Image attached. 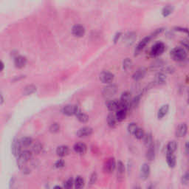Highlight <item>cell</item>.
Listing matches in <instances>:
<instances>
[{"mask_svg": "<svg viewBox=\"0 0 189 189\" xmlns=\"http://www.w3.org/2000/svg\"><path fill=\"white\" fill-rule=\"evenodd\" d=\"M32 157V152L29 151V150H24V151L22 152L20 155L17 157L16 164L19 169H20V170H22L24 168H25L26 164L29 162L30 160H31Z\"/></svg>", "mask_w": 189, "mask_h": 189, "instance_id": "6da1fadb", "label": "cell"}, {"mask_svg": "<svg viewBox=\"0 0 189 189\" xmlns=\"http://www.w3.org/2000/svg\"><path fill=\"white\" fill-rule=\"evenodd\" d=\"M170 55L174 61L182 62V61L185 60V58L187 57V53L183 47H174V49L171 50Z\"/></svg>", "mask_w": 189, "mask_h": 189, "instance_id": "7a4b0ae2", "label": "cell"}, {"mask_svg": "<svg viewBox=\"0 0 189 189\" xmlns=\"http://www.w3.org/2000/svg\"><path fill=\"white\" fill-rule=\"evenodd\" d=\"M118 92V87L115 84H109L103 90V97L106 100L112 99Z\"/></svg>", "mask_w": 189, "mask_h": 189, "instance_id": "3957f363", "label": "cell"}, {"mask_svg": "<svg viewBox=\"0 0 189 189\" xmlns=\"http://www.w3.org/2000/svg\"><path fill=\"white\" fill-rule=\"evenodd\" d=\"M81 111H80L79 106L75 104L66 105L62 109V113L66 116H73V115L76 116Z\"/></svg>", "mask_w": 189, "mask_h": 189, "instance_id": "277c9868", "label": "cell"}, {"mask_svg": "<svg viewBox=\"0 0 189 189\" xmlns=\"http://www.w3.org/2000/svg\"><path fill=\"white\" fill-rule=\"evenodd\" d=\"M166 50L165 45L162 42H157L153 45L150 51V55L152 57H157L160 56Z\"/></svg>", "mask_w": 189, "mask_h": 189, "instance_id": "5b68a950", "label": "cell"}, {"mask_svg": "<svg viewBox=\"0 0 189 189\" xmlns=\"http://www.w3.org/2000/svg\"><path fill=\"white\" fill-rule=\"evenodd\" d=\"M117 163L114 157H109L105 161L104 164V171L106 174H112L115 170Z\"/></svg>", "mask_w": 189, "mask_h": 189, "instance_id": "8992f818", "label": "cell"}, {"mask_svg": "<svg viewBox=\"0 0 189 189\" xmlns=\"http://www.w3.org/2000/svg\"><path fill=\"white\" fill-rule=\"evenodd\" d=\"M22 147L20 140L15 137L11 143V152L15 157H18L22 153Z\"/></svg>", "mask_w": 189, "mask_h": 189, "instance_id": "52a82bcc", "label": "cell"}, {"mask_svg": "<svg viewBox=\"0 0 189 189\" xmlns=\"http://www.w3.org/2000/svg\"><path fill=\"white\" fill-rule=\"evenodd\" d=\"M120 106H123V107L127 108L129 109V104H130L131 101H132V95L131 93L128 91H125L121 94L120 98Z\"/></svg>", "mask_w": 189, "mask_h": 189, "instance_id": "ba28073f", "label": "cell"}, {"mask_svg": "<svg viewBox=\"0 0 189 189\" xmlns=\"http://www.w3.org/2000/svg\"><path fill=\"white\" fill-rule=\"evenodd\" d=\"M188 132V126L185 123H181L177 127L175 131V136L177 137H184Z\"/></svg>", "mask_w": 189, "mask_h": 189, "instance_id": "9c48e42d", "label": "cell"}, {"mask_svg": "<svg viewBox=\"0 0 189 189\" xmlns=\"http://www.w3.org/2000/svg\"><path fill=\"white\" fill-rule=\"evenodd\" d=\"M114 78H115V76L110 72L104 71L100 75V80L103 84H110L111 83H112Z\"/></svg>", "mask_w": 189, "mask_h": 189, "instance_id": "30bf717a", "label": "cell"}, {"mask_svg": "<svg viewBox=\"0 0 189 189\" xmlns=\"http://www.w3.org/2000/svg\"><path fill=\"white\" fill-rule=\"evenodd\" d=\"M92 133H93V129L92 128L90 127H84L78 129L76 133V135L78 137L84 138L92 135Z\"/></svg>", "mask_w": 189, "mask_h": 189, "instance_id": "8fae6325", "label": "cell"}, {"mask_svg": "<svg viewBox=\"0 0 189 189\" xmlns=\"http://www.w3.org/2000/svg\"><path fill=\"white\" fill-rule=\"evenodd\" d=\"M106 105L109 112H116L117 110L119 109V107H120V101H118V100L115 99L106 100Z\"/></svg>", "mask_w": 189, "mask_h": 189, "instance_id": "7c38bea8", "label": "cell"}, {"mask_svg": "<svg viewBox=\"0 0 189 189\" xmlns=\"http://www.w3.org/2000/svg\"><path fill=\"white\" fill-rule=\"evenodd\" d=\"M152 37L151 36H146L143 39H142L141 41H140L139 44L137 45V46L136 47L135 50H134V55H139L140 52H141L142 50L144 49V47L148 45V43L149 42L150 40H151Z\"/></svg>", "mask_w": 189, "mask_h": 189, "instance_id": "4fadbf2b", "label": "cell"}, {"mask_svg": "<svg viewBox=\"0 0 189 189\" xmlns=\"http://www.w3.org/2000/svg\"><path fill=\"white\" fill-rule=\"evenodd\" d=\"M72 33L75 37H82L85 34L84 27L80 24H76V25L73 26V29H72Z\"/></svg>", "mask_w": 189, "mask_h": 189, "instance_id": "5bb4252c", "label": "cell"}, {"mask_svg": "<svg viewBox=\"0 0 189 189\" xmlns=\"http://www.w3.org/2000/svg\"><path fill=\"white\" fill-rule=\"evenodd\" d=\"M128 110L127 108L125 107H120L119 109L116 111V113H115V117H116L117 120L118 122H122L125 120L127 116V113H128Z\"/></svg>", "mask_w": 189, "mask_h": 189, "instance_id": "9a60e30c", "label": "cell"}, {"mask_svg": "<svg viewBox=\"0 0 189 189\" xmlns=\"http://www.w3.org/2000/svg\"><path fill=\"white\" fill-rule=\"evenodd\" d=\"M150 173H151V168L148 163H144L142 166L141 169V172H140V176L143 180H146L148 179L149 177Z\"/></svg>", "mask_w": 189, "mask_h": 189, "instance_id": "2e32d148", "label": "cell"}, {"mask_svg": "<svg viewBox=\"0 0 189 189\" xmlns=\"http://www.w3.org/2000/svg\"><path fill=\"white\" fill-rule=\"evenodd\" d=\"M73 150L76 153L78 154V155H84L87 152V146L85 143H81V142H78L76 143V144L73 146Z\"/></svg>", "mask_w": 189, "mask_h": 189, "instance_id": "e0dca14e", "label": "cell"}, {"mask_svg": "<svg viewBox=\"0 0 189 189\" xmlns=\"http://www.w3.org/2000/svg\"><path fill=\"white\" fill-rule=\"evenodd\" d=\"M117 176H118V179L119 180H122L123 178L124 174H125L126 168L124 166L123 162L122 161H118L117 162Z\"/></svg>", "mask_w": 189, "mask_h": 189, "instance_id": "ac0fdd59", "label": "cell"}, {"mask_svg": "<svg viewBox=\"0 0 189 189\" xmlns=\"http://www.w3.org/2000/svg\"><path fill=\"white\" fill-rule=\"evenodd\" d=\"M26 64H27V59L24 56L19 55V56L15 58L14 64L16 67L21 69V68H23L26 65Z\"/></svg>", "mask_w": 189, "mask_h": 189, "instance_id": "d6986e66", "label": "cell"}, {"mask_svg": "<svg viewBox=\"0 0 189 189\" xmlns=\"http://www.w3.org/2000/svg\"><path fill=\"white\" fill-rule=\"evenodd\" d=\"M146 73V70L143 67H141L139 68L134 74H133L132 78L135 80V81H138V80H141L142 78H144Z\"/></svg>", "mask_w": 189, "mask_h": 189, "instance_id": "ffe728a7", "label": "cell"}, {"mask_svg": "<svg viewBox=\"0 0 189 189\" xmlns=\"http://www.w3.org/2000/svg\"><path fill=\"white\" fill-rule=\"evenodd\" d=\"M166 162H167L169 167L171 168V169L175 167L177 163V160L174 153H166Z\"/></svg>", "mask_w": 189, "mask_h": 189, "instance_id": "44dd1931", "label": "cell"}, {"mask_svg": "<svg viewBox=\"0 0 189 189\" xmlns=\"http://www.w3.org/2000/svg\"><path fill=\"white\" fill-rule=\"evenodd\" d=\"M155 145L152 144V146L148 147L147 151L146 152V157L148 161H153L155 159Z\"/></svg>", "mask_w": 189, "mask_h": 189, "instance_id": "7402d4cb", "label": "cell"}, {"mask_svg": "<svg viewBox=\"0 0 189 189\" xmlns=\"http://www.w3.org/2000/svg\"><path fill=\"white\" fill-rule=\"evenodd\" d=\"M70 152V148L67 146H60L59 147H57L56 148V154L58 156L61 157H64L68 155Z\"/></svg>", "mask_w": 189, "mask_h": 189, "instance_id": "603a6c76", "label": "cell"}, {"mask_svg": "<svg viewBox=\"0 0 189 189\" xmlns=\"http://www.w3.org/2000/svg\"><path fill=\"white\" fill-rule=\"evenodd\" d=\"M169 104H164L162 105V106L159 109L158 112H157V118L159 120H161L167 115L168 112H169Z\"/></svg>", "mask_w": 189, "mask_h": 189, "instance_id": "cb8c5ba5", "label": "cell"}, {"mask_svg": "<svg viewBox=\"0 0 189 189\" xmlns=\"http://www.w3.org/2000/svg\"><path fill=\"white\" fill-rule=\"evenodd\" d=\"M177 143L176 141H171L166 146V153H174L177 148Z\"/></svg>", "mask_w": 189, "mask_h": 189, "instance_id": "d4e9b609", "label": "cell"}, {"mask_svg": "<svg viewBox=\"0 0 189 189\" xmlns=\"http://www.w3.org/2000/svg\"><path fill=\"white\" fill-rule=\"evenodd\" d=\"M106 121H107L108 126H109L110 128H114L116 126V122L118 121V120H117L115 115H114L112 112H110L109 115H107Z\"/></svg>", "mask_w": 189, "mask_h": 189, "instance_id": "484cf974", "label": "cell"}, {"mask_svg": "<svg viewBox=\"0 0 189 189\" xmlns=\"http://www.w3.org/2000/svg\"><path fill=\"white\" fill-rule=\"evenodd\" d=\"M36 90H37V87L35 85H27V87H25L24 88L23 94L25 96L30 95V94L35 93V92H36Z\"/></svg>", "mask_w": 189, "mask_h": 189, "instance_id": "4316f807", "label": "cell"}, {"mask_svg": "<svg viewBox=\"0 0 189 189\" xmlns=\"http://www.w3.org/2000/svg\"><path fill=\"white\" fill-rule=\"evenodd\" d=\"M143 143L146 146L147 148L149 147L150 146H152V144H154L153 142V137H152V133H146L145 134L144 137H143Z\"/></svg>", "mask_w": 189, "mask_h": 189, "instance_id": "83f0119b", "label": "cell"}, {"mask_svg": "<svg viewBox=\"0 0 189 189\" xmlns=\"http://www.w3.org/2000/svg\"><path fill=\"white\" fill-rule=\"evenodd\" d=\"M21 144L24 148H28L30 146H32L33 143V138L30 137H24L20 139Z\"/></svg>", "mask_w": 189, "mask_h": 189, "instance_id": "f1b7e54d", "label": "cell"}, {"mask_svg": "<svg viewBox=\"0 0 189 189\" xmlns=\"http://www.w3.org/2000/svg\"><path fill=\"white\" fill-rule=\"evenodd\" d=\"M136 38V35L134 33H129L126 35L124 42L127 45H132Z\"/></svg>", "mask_w": 189, "mask_h": 189, "instance_id": "f546056e", "label": "cell"}, {"mask_svg": "<svg viewBox=\"0 0 189 189\" xmlns=\"http://www.w3.org/2000/svg\"><path fill=\"white\" fill-rule=\"evenodd\" d=\"M166 76L163 73H157L155 75V83L157 84H162L166 82Z\"/></svg>", "mask_w": 189, "mask_h": 189, "instance_id": "4dcf8cb0", "label": "cell"}, {"mask_svg": "<svg viewBox=\"0 0 189 189\" xmlns=\"http://www.w3.org/2000/svg\"><path fill=\"white\" fill-rule=\"evenodd\" d=\"M84 184H85V182H84V178L82 177L81 176H77L76 179H75V182H74L75 188L77 189L82 188L84 186Z\"/></svg>", "mask_w": 189, "mask_h": 189, "instance_id": "1f68e13d", "label": "cell"}, {"mask_svg": "<svg viewBox=\"0 0 189 189\" xmlns=\"http://www.w3.org/2000/svg\"><path fill=\"white\" fill-rule=\"evenodd\" d=\"M141 95H137V96H135L134 98L132 99V101H131L130 104H129V110L135 109V108L137 107V106H138V104H139L140 101H141Z\"/></svg>", "mask_w": 189, "mask_h": 189, "instance_id": "d6a6232c", "label": "cell"}, {"mask_svg": "<svg viewBox=\"0 0 189 189\" xmlns=\"http://www.w3.org/2000/svg\"><path fill=\"white\" fill-rule=\"evenodd\" d=\"M76 118L80 123H86L89 121V116L83 112H79L76 115Z\"/></svg>", "mask_w": 189, "mask_h": 189, "instance_id": "836d02e7", "label": "cell"}, {"mask_svg": "<svg viewBox=\"0 0 189 189\" xmlns=\"http://www.w3.org/2000/svg\"><path fill=\"white\" fill-rule=\"evenodd\" d=\"M133 66V63L130 59H124L123 62V69L125 71H129L132 70Z\"/></svg>", "mask_w": 189, "mask_h": 189, "instance_id": "e575fe53", "label": "cell"}, {"mask_svg": "<svg viewBox=\"0 0 189 189\" xmlns=\"http://www.w3.org/2000/svg\"><path fill=\"white\" fill-rule=\"evenodd\" d=\"M42 144H41L40 142H36V143H35L34 144H33L32 152L34 154H36V155H38V154H40V152L42 151Z\"/></svg>", "mask_w": 189, "mask_h": 189, "instance_id": "d590c367", "label": "cell"}, {"mask_svg": "<svg viewBox=\"0 0 189 189\" xmlns=\"http://www.w3.org/2000/svg\"><path fill=\"white\" fill-rule=\"evenodd\" d=\"M173 10H174V8H173V6H171V5H166L165 8L162 9V14L163 16H165V17L169 16V15L172 13Z\"/></svg>", "mask_w": 189, "mask_h": 189, "instance_id": "8d00e7d4", "label": "cell"}, {"mask_svg": "<svg viewBox=\"0 0 189 189\" xmlns=\"http://www.w3.org/2000/svg\"><path fill=\"white\" fill-rule=\"evenodd\" d=\"M137 129L138 126L136 123H130L127 127L128 132H129L130 134H132V135H134V134L135 133L136 130H137Z\"/></svg>", "mask_w": 189, "mask_h": 189, "instance_id": "74e56055", "label": "cell"}, {"mask_svg": "<svg viewBox=\"0 0 189 189\" xmlns=\"http://www.w3.org/2000/svg\"><path fill=\"white\" fill-rule=\"evenodd\" d=\"M49 131L51 132L52 134H56V133L59 132L60 131V125L58 123H53L50 125V128H49Z\"/></svg>", "mask_w": 189, "mask_h": 189, "instance_id": "f35d334b", "label": "cell"}, {"mask_svg": "<svg viewBox=\"0 0 189 189\" xmlns=\"http://www.w3.org/2000/svg\"><path fill=\"white\" fill-rule=\"evenodd\" d=\"M144 135H145L144 130H143L142 128H140V127H138V129L136 130L135 133L134 134V136L135 137V138H137V140L143 139Z\"/></svg>", "mask_w": 189, "mask_h": 189, "instance_id": "ab89813d", "label": "cell"}, {"mask_svg": "<svg viewBox=\"0 0 189 189\" xmlns=\"http://www.w3.org/2000/svg\"><path fill=\"white\" fill-rule=\"evenodd\" d=\"M74 182L75 180H73V177H70L64 183V188L66 189H70L71 188H73V185H74Z\"/></svg>", "mask_w": 189, "mask_h": 189, "instance_id": "60d3db41", "label": "cell"}, {"mask_svg": "<svg viewBox=\"0 0 189 189\" xmlns=\"http://www.w3.org/2000/svg\"><path fill=\"white\" fill-rule=\"evenodd\" d=\"M182 184L184 185H187L189 184V171H186L184 174L183 175L181 179Z\"/></svg>", "mask_w": 189, "mask_h": 189, "instance_id": "b9f144b4", "label": "cell"}, {"mask_svg": "<svg viewBox=\"0 0 189 189\" xmlns=\"http://www.w3.org/2000/svg\"><path fill=\"white\" fill-rule=\"evenodd\" d=\"M97 180H98V174L95 172V171H94V172L91 174L89 183H90V185H94V183L97 182Z\"/></svg>", "mask_w": 189, "mask_h": 189, "instance_id": "7bdbcfd3", "label": "cell"}, {"mask_svg": "<svg viewBox=\"0 0 189 189\" xmlns=\"http://www.w3.org/2000/svg\"><path fill=\"white\" fill-rule=\"evenodd\" d=\"M64 165H65L64 160H63V159H59V160H57L56 162H55L54 166H55V168H56V169H61V168L64 167Z\"/></svg>", "mask_w": 189, "mask_h": 189, "instance_id": "ee69618b", "label": "cell"}, {"mask_svg": "<svg viewBox=\"0 0 189 189\" xmlns=\"http://www.w3.org/2000/svg\"><path fill=\"white\" fill-rule=\"evenodd\" d=\"M180 43H181V45H183V47H185V49H187V50H189V41H188V40H186V39H184V40H182V41H180Z\"/></svg>", "mask_w": 189, "mask_h": 189, "instance_id": "f6af8a7d", "label": "cell"}, {"mask_svg": "<svg viewBox=\"0 0 189 189\" xmlns=\"http://www.w3.org/2000/svg\"><path fill=\"white\" fill-rule=\"evenodd\" d=\"M121 33H118L115 36V38H114V41H115V43H116L117 41H118L119 39H120V36H121Z\"/></svg>", "mask_w": 189, "mask_h": 189, "instance_id": "bcb514c9", "label": "cell"}, {"mask_svg": "<svg viewBox=\"0 0 189 189\" xmlns=\"http://www.w3.org/2000/svg\"><path fill=\"white\" fill-rule=\"evenodd\" d=\"M185 152L187 154H189V141H187L185 144Z\"/></svg>", "mask_w": 189, "mask_h": 189, "instance_id": "7dc6e473", "label": "cell"}, {"mask_svg": "<svg viewBox=\"0 0 189 189\" xmlns=\"http://www.w3.org/2000/svg\"><path fill=\"white\" fill-rule=\"evenodd\" d=\"M14 180H15V179H14V177H11V179H10V184H9V188H11V186L12 185H13V183H14Z\"/></svg>", "mask_w": 189, "mask_h": 189, "instance_id": "c3c4849f", "label": "cell"}, {"mask_svg": "<svg viewBox=\"0 0 189 189\" xmlns=\"http://www.w3.org/2000/svg\"><path fill=\"white\" fill-rule=\"evenodd\" d=\"M1 102H0V104L2 105L3 103H4V97H3V94L2 93H1Z\"/></svg>", "mask_w": 189, "mask_h": 189, "instance_id": "681fc988", "label": "cell"}, {"mask_svg": "<svg viewBox=\"0 0 189 189\" xmlns=\"http://www.w3.org/2000/svg\"><path fill=\"white\" fill-rule=\"evenodd\" d=\"M3 69H4V64H3V62H2V70H1L2 71Z\"/></svg>", "mask_w": 189, "mask_h": 189, "instance_id": "f907efd6", "label": "cell"}, {"mask_svg": "<svg viewBox=\"0 0 189 189\" xmlns=\"http://www.w3.org/2000/svg\"><path fill=\"white\" fill-rule=\"evenodd\" d=\"M54 188H62V187L59 186V185H56V186H54Z\"/></svg>", "mask_w": 189, "mask_h": 189, "instance_id": "816d5d0a", "label": "cell"}, {"mask_svg": "<svg viewBox=\"0 0 189 189\" xmlns=\"http://www.w3.org/2000/svg\"><path fill=\"white\" fill-rule=\"evenodd\" d=\"M188 104H189V98H188Z\"/></svg>", "mask_w": 189, "mask_h": 189, "instance_id": "f5cc1de1", "label": "cell"}, {"mask_svg": "<svg viewBox=\"0 0 189 189\" xmlns=\"http://www.w3.org/2000/svg\"><path fill=\"white\" fill-rule=\"evenodd\" d=\"M188 35H189V33H188Z\"/></svg>", "mask_w": 189, "mask_h": 189, "instance_id": "db71d44e", "label": "cell"}]
</instances>
